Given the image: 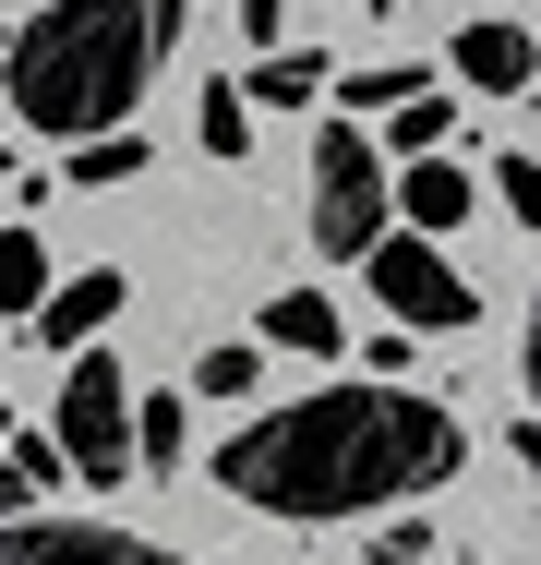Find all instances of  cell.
Wrapping results in <instances>:
<instances>
[{
    "instance_id": "1",
    "label": "cell",
    "mask_w": 541,
    "mask_h": 565,
    "mask_svg": "<svg viewBox=\"0 0 541 565\" xmlns=\"http://www.w3.org/2000/svg\"><path fill=\"white\" fill-rule=\"evenodd\" d=\"M433 481H457V422L410 385H325L216 446V493H241L265 518H373Z\"/></svg>"
},
{
    "instance_id": "2",
    "label": "cell",
    "mask_w": 541,
    "mask_h": 565,
    "mask_svg": "<svg viewBox=\"0 0 541 565\" xmlns=\"http://www.w3.org/2000/svg\"><path fill=\"white\" fill-rule=\"evenodd\" d=\"M169 36H181V0H49L0 49V97L36 132H61V145L120 132L132 97H145V73L169 61Z\"/></svg>"
},
{
    "instance_id": "3",
    "label": "cell",
    "mask_w": 541,
    "mask_h": 565,
    "mask_svg": "<svg viewBox=\"0 0 541 565\" xmlns=\"http://www.w3.org/2000/svg\"><path fill=\"white\" fill-rule=\"evenodd\" d=\"M385 205H397V169L373 157V132L361 120H325L314 132V253L361 265L385 241Z\"/></svg>"
},
{
    "instance_id": "4",
    "label": "cell",
    "mask_w": 541,
    "mask_h": 565,
    "mask_svg": "<svg viewBox=\"0 0 541 565\" xmlns=\"http://www.w3.org/2000/svg\"><path fill=\"white\" fill-rule=\"evenodd\" d=\"M61 469H85L108 493L132 469V385H120L108 349H73V373H61Z\"/></svg>"
},
{
    "instance_id": "5",
    "label": "cell",
    "mask_w": 541,
    "mask_h": 565,
    "mask_svg": "<svg viewBox=\"0 0 541 565\" xmlns=\"http://www.w3.org/2000/svg\"><path fill=\"white\" fill-rule=\"evenodd\" d=\"M361 277H373V301H385L397 326H433V338L481 313V289H469L445 253H433V228H385V241L361 253Z\"/></svg>"
},
{
    "instance_id": "6",
    "label": "cell",
    "mask_w": 541,
    "mask_h": 565,
    "mask_svg": "<svg viewBox=\"0 0 541 565\" xmlns=\"http://www.w3.org/2000/svg\"><path fill=\"white\" fill-rule=\"evenodd\" d=\"M0 565H181V554L97 530V518H0Z\"/></svg>"
},
{
    "instance_id": "7",
    "label": "cell",
    "mask_w": 541,
    "mask_h": 565,
    "mask_svg": "<svg viewBox=\"0 0 541 565\" xmlns=\"http://www.w3.org/2000/svg\"><path fill=\"white\" fill-rule=\"evenodd\" d=\"M457 73H469L481 97H530L541 85V36L530 24H469V36H457Z\"/></svg>"
},
{
    "instance_id": "8",
    "label": "cell",
    "mask_w": 541,
    "mask_h": 565,
    "mask_svg": "<svg viewBox=\"0 0 541 565\" xmlns=\"http://www.w3.org/2000/svg\"><path fill=\"white\" fill-rule=\"evenodd\" d=\"M108 313H120V265L73 277V289H49V301H36V338H49V349H97Z\"/></svg>"
},
{
    "instance_id": "9",
    "label": "cell",
    "mask_w": 541,
    "mask_h": 565,
    "mask_svg": "<svg viewBox=\"0 0 541 565\" xmlns=\"http://www.w3.org/2000/svg\"><path fill=\"white\" fill-rule=\"evenodd\" d=\"M397 205H410V228H445L469 217V169H445V157H397Z\"/></svg>"
},
{
    "instance_id": "10",
    "label": "cell",
    "mask_w": 541,
    "mask_h": 565,
    "mask_svg": "<svg viewBox=\"0 0 541 565\" xmlns=\"http://www.w3.org/2000/svg\"><path fill=\"white\" fill-rule=\"evenodd\" d=\"M265 349H314V361H337V301H325V289H277V301H265Z\"/></svg>"
},
{
    "instance_id": "11",
    "label": "cell",
    "mask_w": 541,
    "mask_h": 565,
    "mask_svg": "<svg viewBox=\"0 0 541 565\" xmlns=\"http://www.w3.org/2000/svg\"><path fill=\"white\" fill-rule=\"evenodd\" d=\"M181 446H193V409H181V397H132V469H157V481H169Z\"/></svg>"
},
{
    "instance_id": "12",
    "label": "cell",
    "mask_w": 541,
    "mask_h": 565,
    "mask_svg": "<svg viewBox=\"0 0 541 565\" xmlns=\"http://www.w3.org/2000/svg\"><path fill=\"white\" fill-rule=\"evenodd\" d=\"M314 85H325L314 49H265L253 61V109H314Z\"/></svg>"
},
{
    "instance_id": "13",
    "label": "cell",
    "mask_w": 541,
    "mask_h": 565,
    "mask_svg": "<svg viewBox=\"0 0 541 565\" xmlns=\"http://www.w3.org/2000/svg\"><path fill=\"white\" fill-rule=\"evenodd\" d=\"M132 169H145V132L120 120V132H85V145H73V169H61V181H85V193H108V181H132Z\"/></svg>"
},
{
    "instance_id": "14",
    "label": "cell",
    "mask_w": 541,
    "mask_h": 565,
    "mask_svg": "<svg viewBox=\"0 0 541 565\" xmlns=\"http://www.w3.org/2000/svg\"><path fill=\"white\" fill-rule=\"evenodd\" d=\"M49 301V253H36V228H0V313H36Z\"/></svg>"
},
{
    "instance_id": "15",
    "label": "cell",
    "mask_w": 541,
    "mask_h": 565,
    "mask_svg": "<svg viewBox=\"0 0 541 565\" xmlns=\"http://www.w3.org/2000/svg\"><path fill=\"white\" fill-rule=\"evenodd\" d=\"M49 481H61V457H49L36 434H24V446L0 457V518H36V493H49Z\"/></svg>"
},
{
    "instance_id": "16",
    "label": "cell",
    "mask_w": 541,
    "mask_h": 565,
    "mask_svg": "<svg viewBox=\"0 0 541 565\" xmlns=\"http://www.w3.org/2000/svg\"><path fill=\"white\" fill-rule=\"evenodd\" d=\"M253 373H265L253 349H205V361H193V397H253Z\"/></svg>"
},
{
    "instance_id": "17",
    "label": "cell",
    "mask_w": 541,
    "mask_h": 565,
    "mask_svg": "<svg viewBox=\"0 0 541 565\" xmlns=\"http://www.w3.org/2000/svg\"><path fill=\"white\" fill-rule=\"evenodd\" d=\"M445 97H397V157H433V145H445Z\"/></svg>"
},
{
    "instance_id": "18",
    "label": "cell",
    "mask_w": 541,
    "mask_h": 565,
    "mask_svg": "<svg viewBox=\"0 0 541 565\" xmlns=\"http://www.w3.org/2000/svg\"><path fill=\"white\" fill-rule=\"evenodd\" d=\"M241 132H253V97H229V85H205V145H216V157H241Z\"/></svg>"
},
{
    "instance_id": "19",
    "label": "cell",
    "mask_w": 541,
    "mask_h": 565,
    "mask_svg": "<svg viewBox=\"0 0 541 565\" xmlns=\"http://www.w3.org/2000/svg\"><path fill=\"white\" fill-rule=\"evenodd\" d=\"M506 217H541V157H506Z\"/></svg>"
},
{
    "instance_id": "20",
    "label": "cell",
    "mask_w": 541,
    "mask_h": 565,
    "mask_svg": "<svg viewBox=\"0 0 541 565\" xmlns=\"http://www.w3.org/2000/svg\"><path fill=\"white\" fill-rule=\"evenodd\" d=\"M241 24H253L265 49H277V24H289V0H241Z\"/></svg>"
},
{
    "instance_id": "21",
    "label": "cell",
    "mask_w": 541,
    "mask_h": 565,
    "mask_svg": "<svg viewBox=\"0 0 541 565\" xmlns=\"http://www.w3.org/2000/svg\"><path fill=\"white\" fill-rule=\"evenodd\" d=\"M506 457H518V469H530V493H541V422H530V434H518V446H506Z\"/></svg>"
},
{
    "instance_id": "22",
    "label": "cell",
    "mask_w": 541,
    "mask_h": 565,
    "mask_svg": "<svg viewBox=\"0 0 541 565\" xmlns=\"http://www.w3.org/2000/svg\"><path fill=\"white\" fill-rule=\"evenodd\" d=\"M518 373H530V397H541V301H530V361H518Z\"/></svg>"
},
{
    "instance_id": "23",
    "label": "cell",
    "mask_w": 541,
    "mask_h": 565,
    "mask_svg": "<svg viewBox=\"0 0 541 565\" xmlns=\"http://www.w3.org/2000/svg\"><path fill=\"white\" fill-rule=\"evenodd\" d=\"M0 181H12V145H0Z\"/></svg>"
},
{
    "instance_id": "24",
    "label": "cell",
    "mask_w": 541,
    "mask_h": 565,
    "mask_svg": "<svg viewBox=\"0 0 541 565\" xmlns=\"http://www.w3.org/2000/svg\"><path fill=\"white\" fill-rule=\"evenodd\" d=\"M0 446H12V422H0Z\"/></svg>"
}]
</instances>
